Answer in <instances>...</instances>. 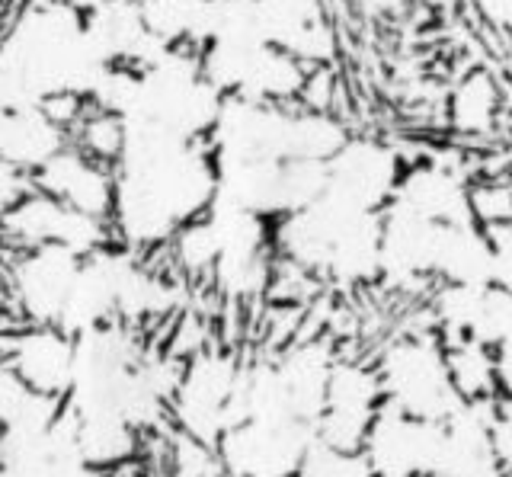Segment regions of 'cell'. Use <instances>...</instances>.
Masks as SVG:
<instances>
[{"label": "cell", "mask_w": 512, "mask_h": 477, "mask_svg": "<svg viewBox=\"0 0 512 477\" xmlns=\"http://www.w3.org/2000/svg\"><path fill=\"white\" fill-rule=\"evenodd\" d=\"M112 177V231L122 247L138 253L167 247L176 231L202 218L218 186L215 157L205 141L176 138L144 125H125Z\"/></svg>", "instance_id": "cell-1"}, {"label": "cell", "mask_w": 512, "mask_h": 477, "mask_svg": "<svg viewBox=\"0 0 512 477\" xmlns=\"http://www.w3.org/2000/svg\"><path fill=\"white\" fill-rule=\"evenodd\" d=\"M109 68L80 0H29L0 33V109L68 97L90 103Z\"/></svg>", "instance_id": "cell-2"}, {"label": "cell", "mask_w": 512, "mask_h": 477, "mask_svg": "<svg viewBox=\"0 0 512 477\" xmlns=\"http://www.w3.org/2000/svg\"><path fill=\"white\" fill-rule=\"evenodd\" d=\"M375 369L384 404L404 410L410 417L442 423L461 404L439 330H420L394 340L375 362Z\"/></svg>", "instance_id": "cell-3"}, {"label": "cell", "mask_w": 512, "mask_h": 477, "mask_svg": "<svg viewBox=\"0 0 512 477\" xmlns=\"http://www.w3.org/2000/svg\"><path fill=\"white\" fill-rule=\"evenodd\" d=\"M202 74L221 97L253 103H298L308 65L266 42H208L199 49Z\"/></svg>", "instance_id": "cell-4"}, {"label": "cell", "mask_w": 512, "mask_h": 477, "mask_svg": "<svg viewBox=\"0 0 512 477\" xmlns=\"http://www.w3.org/2000/svg\"><path fill=\"white\" fill-rule=\"evenodd\" d=\"M240 375H244V362L224 349H199L196 356H189L170 401L180 433L215 449L218 439L234 426V394Z\"/></svg>", "instance_id": "cell-5"}, {"label": "cell", "mask_w": 512, "mask_h": 477, "mask_svg": "<svg viewBox=\"0 0 512 477\" xmlns=\"http://www.w3.org/2000/svg\"><path fill=\"white\" fill-rule=\"evenodd\" d=\"M0 244L7 250L26 247H64L77 257L116 244L109 218H96L87 212H77L71 205L58 202L55 196L42 193L32 186L29 193L0 218Z\"/></svg>", "instance_id": "cell-6"}, {"label": "cell", "mask_w": 512, "mask_h": 477, "mask_svg": "<svg viewBox=\"0 0 512 477\" xmlns=\"http://www.w3.org/2000/svg\"><path fill=\"white\" fill-rule=\"evenodd\" d=\"M407 161L394 145L372 135H349L327 161L324 196L359 212H384L391 205Z\"/></svg>", "instance_id": "cell-7"}, {"label": "cell", "mask_w": 512, "mask_h": 477, "mask_svg": "<svg viewBox=\"0 0 512 477\" xmlns=\"http://www.w3.org/2000/svg\"><path fill=\"white\" fill-rule=\"evenodd\" d=\"M317 429L301 420H244L215 445L221 468L244 477H295Z\"/></svg>", "instance_id": "cell-8"}, {"label": "cell", "mask_w": 512, "mask_h": 477, "mask_svg": "<svg viewBox=\"0 0 512 477\" xmlns=\"http://www.w3.org/2000/svg\"><path fill=\"white\" fill-rule=\"evenodd\" d=\"M84 257L64 247L10 250L13 317L23 324H61Z\"/></svg>", "instance_id": "cell-9"}, {"label": "cell", "mask_w": 512, "mask_h": 477, "mask_svg": "<svg viewBox=\"0 0 512 477\" xmlns=\"http://www.w3.org/2000/svg\"><path fill=\"white\" fill-rule=\"evenodd\" d=\"M0 362L32 391L64 401L74 385L77 337L55 324L13 321L0 327Z\"/></svg>", "instance_id": "cell-10"}, {"label": "cell", "mask_w": 512, "mask_h": 477, "mask_svg": "<svg viewBox=\"0 0 512 477\" xmlns=\"http://www.w3.org/2000/svg\"><path fill=\"white\" fill-rule=\"evenodd\" d=\"M439 439L442 423L381 404L365 433L362 455L375 477H432Z\"/></svg>", "instance_id": "cell-11"}, {"label": "cell", "mask_w": 512, "mask_h": 477, "mask_svg": "<svg viewBox=\"0 0 512 477\" xmlns=\"http://www.w3.org/2000/svg\"><path fill=\"white\" fill-rule=\"evenodd\" d=\"M384 404L378 369L356 359H336L327 385L324 413L317 420V439L336 449L359 452L368 426Z\"/></svg>", "instance_id": "cell-12"}, {"label": "cell", "mask_w": 512, "mask_h": 477, "mask_svg": "<svg viewBox=\"0 0 512 477\" xmlns=\"http://www.w3.org/2000/svg\"><path fill=\"white\" fill-rule=\"evenodd\" d=\"M496 397L461 401L452 417L442 420V439L432 477H506L493 445Z\"/></svg>", "instance_id": "cell-13"}, {"label": "cell", "mask_w": 512, "mask_h": 477, "mask_svg": "<svg viewBox=\"0 0 512 477\" xmlns=\"http://www.w3.org/2000/svg\"><path fill=\"white\" fill-rule=\"evenodd\" d=\"M439 231L442 225L436 221L388 205L381 212L378 282L394 285V289H416V285L432 282Z\"/></svg>", "instance_id": "cell-14"}, {"label": "cell", "mask_w": 512, "mask_h": 477, "mask_svg": "<svg viewBox=\"0 0 512 477\" xmlns=\"http://www.w3.org/2000/svg\"><path fill=\"white\" fill-rule=\"evenodd\" d=\"M71 145V122H64L52 103L0 109V157L29 180Z\"/></svg>", "instance_id": "cell-15"}, {"label": "cell", "mask_w": 512, "mask_h": 477, "mask_svg": "<svg viewBox=\"0 0 512 477\" xmlns=\"http://www.w3.org/2000/svg\"><path fill=\"white\" fill-rule=\"evenodd\" d=\"M256 7L269 45L292 52L308 68L333 61L336 33L324 0H256Z\"/></svg>", "instance_id": "cell-16"}, {"label": "cell", "mask_w": 512, "mask_h": 477, "mask_svg": "<svg viewBox=\"0 0 512 477\" xmlns=\"http://www.w3.org/2000/svg\"><path fill=\"white\" fill-rule=\"evenodd\" d=\"M471 186L474 183L464 173H458L452 164L442 161L407 164L391 205L420 215L426 221H436V225H464V221H474Z\"/></svg>", "instance_id": "cell-17"}, {"label": "cell", "mask_w": 512, "mask_h": 477, "mask_svg": "<svg viewBox=\"0 0 512 477\" xmlns=\"http://www.w3.org/2000/svg\"><path fill=\"white\" fill-rule=\"evenodd\" d=\"M32 186L55 196L64 205H71L77 212H87L96 218L112 215V199H116L112 164L100 161V157H90L77 145L64 148L52 164H45L32 177Z\"/></svg>", "instance_id": "cell-18"}, {"label": "cell", "mask_w": 512, "mask_h": 477, "mask_svg": "<svg viewBox=\"0 0 512 477\" xmlns=\"http://www.w3.org/2000/svg\"><path fill=\"white\" fill-rule=\"evenodd\" d=\"M333 362H336V356H333L330 343H324V340H301L295 346H288L276 359V369L282 375L292 413L298 420L311 423L314 429H317L320 413H324Z\"/></svg>", "instance_id": "cell-19"}, {"label": "cell", "mask_w": 512, "mask_h": 477, "mask_svg": "<svg viewBox=\"0 0 512 477\" xmlns=\"http://www.w3.org/2000/svg\"><path fill=\"white\" fill-rule=\"evenodd\" d=\"M493 279V237L477 221L442 225L432 282L487 285Z\"/></svg>", "instance_id": "cell-20"}, {"label": "cell", "mask_w": 512, "mask_h": 477, "mask_svg": "<svg viewBox=\"0 0 512 477\" xmlns=\"http://www.w3.org/2000/svg\"><path fill=\"white\" fill-rule=\"evenodd\" d=\"M445 109L458 135H490L503 116V87L487 68H471L455 81Z\"/></svg>", "instance_id": "cell-21"}, {"label": "cell", "mask_w": 512, "mask_h": 477, "mask_svg": "<svg viewBox=\"0 0 512 477\" xmlns=\"http://www.w3.org/2000/svg\"><path fill=\"white\" fill-rule=\"evenodd\" d=\"M212 0H138L144 29L170 49H196L205 36V20Z\"/></svg>", "instance_id": "cell-22"}, {"label": "cell", "mask_w": 512, "mask_h": 477, "mask_svg": "<svg viewBox=\"0 0 512 477\" xmlns=\"http://www.w3.org/2000/svg\"><path fill=\"white\" fill-rule=\"evenodd\" d=\"M445 359L461 401L500 397V391H496V359L490 346L477 340H445Z\"/></svg>", "instance_id": "cell-23"}, {"label": "cell", "mask_w": 512, "mask_h": 477, "mask_svg": "<svg viewBox=\"0 0 512 477\" xmlns=\"http://www.w3.org/2000/svg\"><path fill=\"white\" fill-rule=\"evenodd\" d=\"M167 247L173 250V263L180 266L183 276H189V279L212 276V269L218 263V241H215L212 221L205 215L189 221L183 231H176V237Z\"/></svg>", "instance_id": "cell-24"}, {"label": "cell", "mask_w": 512, "mask_h": 477, "mask_svg": "<svg viewBox=\"0 0 512 477\" xmlns=\"http://www.w3.org/2000/svg\"><path fill=\"white\" fill-rule=\"evenodd\" d=\"M74 145L80 151H87L90 157H100V161L112 164L122 151V141H125V125L116 119L103 113V109L96 106H87L84 116L77 119L74 125Z\"/></svg>", "instance_id": "cell-25"}, {"label": "cell", "mask_w": 512, "mask_h": 477, "mask_svg": "<svg viewBox=\"0 0 512 477\" xmlns=\"http://www.w3.org/2000/svg\"><path fill=\"white\" fill-rule=\"evenodd\" d=\"M295 477H375V474L368 468L362 449L349 452V449H336V445L314 439L311 449L304 452Z\"/></svg>", "instance_id": "cell-26"}, {"label": "cell", "mask_w": 512, "mask_h": 477, "mask_svg": "<svg viewBox=\"0 0 512 477\" xmlns=\"http://www.w3.org/2000/svg\"><path fill=\"white\" fill-rule=\"evenodd\" d=\"M471 212L480 228H503L512 221V186L509 183H474Z\"/></svg>", "instance_id": "cell-27"}, {"label": "cell", "mask_w": 512, "mask_h": 477, "mask_svg": "<svg viewBox=\"0 0 512 477\" xmlns=\"http://www.w3.org/2000/svg\"><path fill=\"white\" fill-rule=\"evenodd\" d=\"M493 285L512 292V221L503 228H493Z\"/></svg>", "instance_id": "cell-28"}, {"label": "cell", "mask_w": 512, "mask_h": 477, "mask_svg": "<svg viewBox=\"0 0 512 477\" xmlns=\"http://www.w3.org/2000/svg\"><path fill=\"white\" fill-rule=\"evenodd\" d=\"M493 445H496V455L503 461L506 477H512V397H496Z\"/></svg>", "instance_id": "cell-29"}, {"label": "cell", "mask_w": 512, "mask_h": 477, "mask_svg": "<svg viewBox=\"0 0 512 477\" xmlns=\"http://www.w3.org/2000/svg\"><path fill=\"white\" fill-rule=\"evenodd\" d=\"M29 189H32V180L26 173H20L13 164H7L4 157H0V218H4Z\"/></svg>", "instance_id": "cell-30"}, {"label": "cell", "mask_w": 512, "mask_h": 477, "mask_svg": "<svg viewBox=\"0 0 512 477\" xmlns=\"http://www.w3.org/2000/svg\"><path fill=\"white\" fill-rule=\"evenodd\" d=\"M474 17L500 33H512V0H464Z\"/></svg>", "instance_id": "cell-31"}, {"label": "cell", "mask_w": 512, "mask_h": 477, "mask_svg": "<svg viewBox=\"0 0 512 477\" xmlns=\"http://www.w3.org/2000/svg\"><path fill=\"white\" fill-rule=\"evenodd\" d=\"M493 359H496V391H500V397H512V340L496 346Z\"/></svg>", "instance_id": "cell-32"}, {"label": "cell", "mask_w": 512, "mask_h": 477, "mask_svg": "<svg viewBox=\"0 0 512 477\" xmlns=\"http://www.w3.org/2000/svg\"><path fill=\"white\" fill-rule=\"evenodd\" d=\"M4 321H16V317L10 298V250L0 244V327H4Z\"/></svg>", "instance_id": "cell-33"}, {"label": "cell", "mask_w": 512, "mask_h": 477, "mask_svg": "<svg viewBox=\"0 0 512 477\" xmlns=\"http://www.w3.org/2000/svg\"><path fill=\"white\" fill-rule=\"evenodd\" d=\"M0 477H48L39 468H26V465H10V461H0Z\"/></svg>", "instance_id": "cell-34"}, {"label": "cell", "mask_w": 512, "mask_h": 477, "mask_svg": "<svg viewBox=\"0 0 512 477\" xmlns=\"http://www.w3.org/2000/svg\"><path fill=\"white\" fill-rule=\"evenodd\" d=\"M413 4H420L426 10H452L458 0H413Z\"/></svg>", "instance_id": "cell-35"}, {"label": "cell", "mask_w": 512, "mask_h": 477, "mask_svg": "<svg viewBox=\"0 0 512 477\" xmlns=\"http://www.w3.org/2000/svg\"><path fill=\"white\" fill-rule=\"evenodd\" d=\"M224 477H244V474H228V471H224Z\"/></svg>", "instance_id": "cell-36"}, {"label": "cell", "mask_w": 512, "mask_h": 477, "mask_svg": "<svg viewBox=\"0 0 512 477\" xmlns=\"http://www.w3.org/2000/svg\"><path fill=\"white\" fill-rule=\"evenodd\" d=\"M0 442H4V433H0Z\"/></svg>", "instance_id": "cell-37"}]
</instances>
